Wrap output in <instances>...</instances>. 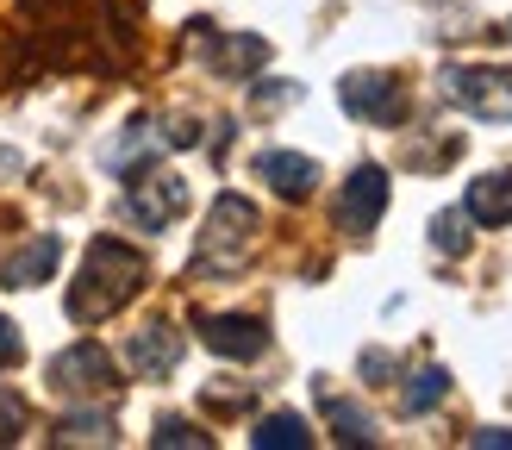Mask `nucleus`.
Returning a JSON list of instances; mask_svg holds the SVG:
<instances>
[{"instance_id": "nucleus-1", "label": "nucleus", "mask_w": 512, "mask_h": 450, "mask_svg": "<svg viewBox=\"0 0 512 450\" xmlns=\"http://www.w3.org/2000/svg\"><path fill=\"white\" fill-rule=\"evenodd\" d=\"M138 288H144V257L138 250L119 244V238H94L88 263H82V275H75V288H69V319L75 325H100V319H113Z\"/></svg>"}, {"instance_id": "nucleus-2", "label": "nucleus", "mask_w": 512, "mask_h": 450, "mask_svg": "<svg viewBox=\"0 0 512 450\" xmlns=\"http://www.w3.org/2000/svg\"><path fill=\"white\" fill-rule=\"evenodd\" d=\"M256 207L244 194H219L213 200V213H207V232H200V244H194V275H232V269H244V257H250V244H256Z\"/></svg>"}, {"instance_id": "nucleus-3", "label": "nucleus", "mask_w": 512, "mask_h": 450, "mask_svg": "<svg viewBox=\"0 0 512 450\" xmlns=\"http://www.w3.org/2000/svg\"><path fill=\"white\" fill-rule=\"evenodd\" d=\"M444 94H450L463 113H475V119L512 125V69H494V63H450V69H444Z\"/></svg>"}, {"instance_id": "nucleus-4", "label": "nucleus", "mask_w": 512, "mask_h": 450, "mask_svg": "<svg viewBox=\"0 0 512 450\" xmlns=\"http://www.w3.org/2000/svg\"><path fill=\"white\" fill-rule=\"evenodd\" d=\"M188 207V182L182 175H163V169H138L132 188H125V219L138 225V232H163L175 225Z\"/></svg>"}, {"instance_id": "nucleus-5", "label": "nucleus", "mask_w": 512, "mask_h": 450, "mask_svg": "<svg viewBox=\"0 0 512 450\" xmlns=\"http://www.w3.org/2000/svg\"><path fill=\"white\" fill-rule=\"evenodd\" d=\"M50 388L69 394V400H94V394H113L119 388V369H113V357L94 338H82V344H69L63 357L50 363Z\"/></svg>"}, {"instance_id": "nucleus-6", "label": "nucleus", "mask_w": 512, "mask_h": 450, "mask_svg": "<svg viewBox=\"0 0 512 450\" xmlns=\"http://www.w3.org/2000/svg\"><path fill=\"white\" fill-rule=\"evenodd\" d=\"M338 100H344V113L350 119H369V125H400L406 119V94L394 75H381V69H356L338 82Z\"/></svg>"}, {"instance_id": "nucleus-7", "label": "nucleus", "mask_w": 512, "mask_h": 450, "mask_svg": "<svg viewBox=\"0 0 512 450\" xmlns=\"http://www.w3.org/2000/svg\"><path fill=\"white\" fill-rule=\"evenodd\" d=\"M194 332H200V344H207L213 357H225V363H256V357L269 350V325L250 319V313H200Z\"/></svg>"}, {"instance_id": "nucleus-8", "label": "nucleus", "mask_w": 512, "mask_h": 450, "mask_svg": "<svg viewBox=\"0 0 512 450\" xmlns=\"http://www.w3.org/2000/svg\"><path fill=\"white\" fill-rule=\"evenodd\" d=\"M381 213H388V169L363 163V169L344 182V194H338V225H344L350 238H369Z\"/></svg>"}, {"instance_id": "nucleus-9", "label": "nucleus", "mask_w": 512, "mask_h": 450, "mask_svg": "<svg viewBox=\"0 0 512 450\" xmlns=\"http://www.w3.org/2000/svg\"><path fill=\"white\" fill-rule=\"evenodd\" d=\"M175 363H182V332H175V325H144V332H132V344H125V369L144 375V382L175 375Z\"/></svg>"}, {"instance_id": "nucleus-10", "label": "nucleus", "mask_w": 512, "mask_h": 450, "mask_svg": "<svg viewBox=\"0 0 512 450\" xmlns=\"http://www.w3.org/2000/svg\"><path fill=\"white\" fill-rule=\"evenodd\" d=\"M57 263H63V244L50 238V232H38L32 244H19L13 257H7L0 282H7V288H38V282H50V275H57Z\"/></svg>"}, {"instance_id": "nucleus-11", "label": "nucleus", "mask_w": 512, "mask_h": 450, "mask_svg": "<svg viewBox=\"0 0 512 450\" xmlns=\"http://www.w3.org/2000/svg\"><path fill=\"white\" fill-rule=\"evenodd\" d=\"M256 175H263L281 200H306L313 182H319V163L313 157H294V150H263V157H256Z\"/></svg>"}, {"instance_id": "nucleus-12", "label": "nucleus", "mask_w": 512, "mask_h": 450, "mask_svg": "<svg viewBox=\"0 0 512 450\" xmlns=\"http://www.w3.org/2000/svg\"><path fill=\"white\" fill-rule=\"evenodd\" d=\"M463 213L475 225H512V169H494V175H481V182H469Z\"/></svg>"}, {"instance_id": "nucleus-13", "label": "nucleus", "mask_w": 512, "mask_h": 450, "mask_svg": "<svg viewBox=\"0 0 512 450\" xmlns=\"http://www.w3.org/2000/svg\"><path fill=\"white\" fill-rule=\"evenodd\" d=\"M207 63H213L219 75H250V69H263V63H269V44H263V38H250V32H225V38H213Z\"/></svg>"}, {"instance_id": "nucleus-14", "label": "nucleus", "mask_w": 512, "mask_h": 450, "mask_svg": "<svg viewBox=\"0 0 512 450\" xmlns=\"http://www.w3.org/2000/svg\"><path fill=\"white\" fill-rule=\"evenodd\" d=\"M157 150H163V132H157L150 119H132V125H125V132L107 144V169H138V163L157 157Z\"/></svg>"}, {"instance_id": "nucleus-15", "label": "nucleus", "mask_w": 512, "mask_h": 450, "mask_svg": "<svg viewBox=\"0 0 512 450\" xmlns=\"http://www.w3.org/2000/svg\"><path fill=\"white\" fill-rule=\"evenodd\" d=\"M444 394H450V369H444V363H425V369L406 375V388H400V413H406V419H419V413L438 407Z\"/></svg>"}, {"instance_id": "nucleus-16", "label": "nucleus", "mask_w": 512, "mask_h": 450, "mask_svg": "<svg viewBox=\"0 0 512 450\" xmlns=\"http://www.w3.org/2000/svg\"><path fill=\"white\" fill-rule=\"evenodd\" d=\"M319 407H325V425L338 432V444H375L381 432H375V419L356 407V400H338V394H325L319 388Z\"/></svg>"}, {"instance_id": "nucleus-17", "label": "nucleus", "mask_w": 512, "mask_h": 450, "mask_svg": "<svg viewBox=\"0 0 512 450\" xmlns=\"http://www.w3.org/2000/svg\"><path fill=\"white\" fill-rule=\"evenodd\" d=\"M50 444H119V419L100 407V413H69L57 432H50Z\"/></svg>"}, {"instance_id": "nucleus-18", "label": "nucleus", "mask_w": 512, "mask_h": 450, "mask_svg": "<svg viewBox=\"0 0 512 450\" xmlns=\"http://www.w3.org/2000/svg\"><path fill=\"white\" fill-rule=\"evenodd\" d=\"M250 444H256V450H306V444H313V432H306L300 413H269V419L250 432Z\"/></svg>"}, {"instance_id": "nucleus-19", "label": "nucleus", "mask_w": 512, "mask_h": 450, "mask_svg": "<svg viewBox=\"0 0 512 450\" xmlns=\"http://www.w3.org/2000/svg\"><path fill=\"white\" fill-rule=\"evenodd\" d=\"M150 444H157V450H175V444H182V450H213V438L200 432V425H188V419H157Z\"/></svg>"}, {"instance_id": "nucleus-20", "label": "nucleus", "mask_w": 512, "mask_h": 450, "mask_svg": "<svg viewBox=\"0 0 512 450\" xmlns=\"http://www.w3.org/2000/svg\"><path fill=\"white\" fill-rule=\"evenodd\" d=\"M431 244H438L444 257H463L469 250V213H438L431 219Z\"/></svg>"}, {"instance_id": "nucleus-21", "label": "nucleus", "mask_w": 512, "mask_h": 450, "mask_svg": "<svg viewBox=\"0 0 512 450\" xmlns=\"http://www.w3.org/2000/svg\"><path fill=\"white\" fill-rule=\"evenodd\" d=\"M19 425H25V400L0 388V444H7V438H19Z\"/></svg>"}, {"instance_id": "nucleus-22", "label": "nucleus", "mask_w": 512, "mask_h": 450, "mask_svg": "<svg viewBox=\"0 0 512 450\" xmlns=\"http://www.w3.org/2000/svg\"><path fill=\"white\" fill-rule=\"evenodd\" d=\"M25 357V338H19V325L13 319H0V369H13Z\"/></svg>"}, {"instance_id": "nucleus-23", "label": "nucleus", "mask_w": 512, "mask_h": 450, "mask_svg": "<svg viewBox=\"0 0 512 450\" xmlns=\"http://www.w3.org/2000/svg\"><path fill=\"white\" fill-rule=\"evenodd\" d=\"M475 450H512V425H488V432H469Z\"/></svg>"}, {"instance_id": "nucleus-24", "label": "nucleus", "mask_w": 512, "mask_h": 450, "mask_svg": "<svg viewBox=\"0 0 512 450\" xmlns=\"http://www.w3.org/2000/svg\"><path fill=\"white\" fill-rule=\"evenodd\" d=\"M288 100H300L294 82H281V88H256V107H288Z\"/></svg>"}, {"instance_id": "nucleus-25", "label": "nucleus", "mask_w": 512, "mask_h": 450, "mask_svg": "<svg viewBox=\"0 0 512 450\" xmlns=\"http://www.w3.org/2000/svg\"><path fill=\"white\" fill-rule=\"evenodd\" d=\"M506 38H512V25H506Z\"/></svg>"}]
</instances>
